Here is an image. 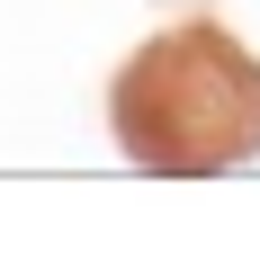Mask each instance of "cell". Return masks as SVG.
<instances>
[{
    "mask_svg": "<svg viewBox=\"0 0 260 260\" xmlns=\"http://www.w3.org/2000/svg\"><path fill=\"white\" fill-rule=\"evenodd\" d=\"M108 135L153 180H215L260 161V54L215 18L144 36L108 81Z\"/></svg>",
    "mask_w": 260,
    "mask_h": 260,
    "instance_id": "6da1fadb",
    "label": "cell"
},
{
    "mask_svg": "<svg viewBox=\"0 0 260 260\" xmlns=\"http://www.w3.org/2000/svg\"><path fill=\"white\" fill-rule=\"evenodd\" d=\"M153 9H215V0H153Z\"/></svg>",
    "mask_w": 260,
    "mask_h": 260,
    "instance_id": "7a4b0ae2",
    "label": "cell"
}]
</instances>
